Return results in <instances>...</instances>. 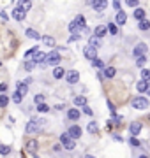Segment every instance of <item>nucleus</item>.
Masks as SVG:
<instances>
[{"label":"nucleus","mask_w":150,"mask_h":158,"mask_svg":"<svg viewBox=\"0 0 150 158\" xmlns=\"http://www.w3.org/2000/svg\"><path fill=\"white\" fill-rule=\"evenodd\" d=\"M78 39H80V34H71V37H69L71 42H74V40H78Z\"/></svg>","instance_id":"nucleus-47"},{"label":"nucleus","mask_w":150,"mask_h":158,"mask_svg":"<svg viewBox=\"0 0 150 158\" xmlns=\"http://www.w3.org/2000/svg\"><path fill=\"white\" fill-rule=\"evenodd\" d=\"M9 104V97L7 95H0V107H6Z\"/></svg>","instance_id":"nucleus-37"},{"label":"nucleus","mask_w":150,"mask_h":158,"mask_svg":"<svg viewBox=\"0 0 150 158\" xmlns=\"http://www.w3.org/2000/svg\"><path fill=\"white\" fill-rule=\"evenodd\" d=\"M141 79L150 81V70H148V69H141Z\"/></svg>","instance_id":"nucleus-38"},{"label":"nucleus","mask_w":150,"mask_h":158,"mask_svg":"<svg viewBox=\"0 0 150 158\" xmlns=\"http://www.w3.org/2000/svg\"><path fill=\"white\" fill-rule=\"evenodd\" d=\"M83 55H85V58H88L90 62H92L94 58L97 56V48L95 46H85V49H83Z\"/></svg>","instance_id":"nucleus-7"},{"label":"nucleus","mask_w":150,"mask_h":158,"mask_svg":"<svg viewBox=\"0 0 150 158\" xmlns=\"http://www.w3.org/2000/svg\"><path fill=\"white\" fill-rule=\"evenodd\" d=\"M108 32H110L111 35H117V27H115V23H108Z\"/></svg>","instance_id":"nucleus-40"},{"label":"nucleus","mask_w":150,"mask_h":158,"mask_svg":"<svg viewBox=\"0 0 150 158\" xmlns=\"http://www.w3.org/2000/svg\"><path fill=\"white\" fill-rule=\"evenodd\" d=\"M92 4V9H95L97 12H103L108 6V0H88Z\"/></svg>","instance_id":"nucleus-8"},{"label":"nucleus","mask_w":150,"mask_h":158,"mask_svg":"<svg viewBox=\"0 0 150 158\" xmlns=\"http://www.w3.org/2000/svg\"><path fill=\"white\" fill-rule=\"evenodd\" d=\"M74 21L78 23L80 27H85V16H83V14H78V16L74 18Z\"/></svg>","instance_id":"nucleus-36"},{"label":"nucleus","mask_w":150,"mask_h":158,"mask_svg":"<svg viewBox=\"0 0 150 158\" xmlns=\"http://www.w3.org/2000/svg\"><path fill=\"white\" fill-rule=\"evenodd\" d=\"M60 144H62L64 149H67V151H73L76 148V142H74V139L69 135V132H64L62 135H60Z\"/></svg>","instance_id":"nucleus-1"},{"label":"nucleus","mask_w":150,"mask_h":158,"mask_svg":"<svg viewBox=\"0 0 150 158\" xmlns=\"http://www.w3.org/2000/svg\"><path fill=\"white\" fill-rule=\"evenodd\" d=\"M85 104H87V98H85V97H81V95L74 97V106H78V107L81 106V107H83Z\"/></svg>","instance_id":"nucleus-28"},{"label":"nucleus","mask_w":150,"mask_h":158,"mask_svg":"<svg viewBox=\"0 0 150 158\" xmlns=\"http://www.w3.org/2000/svg\"><path fill=\"white\" fill-rule=\"evenodd\" d=\"M111 127H113V123H111V121H108V123H106V128L111 130Z\"/></svg>","instance_id":"nucleus-49"},{"label":"nucleus","mask_w":150,"mask_h":158,"mask_svg":"<svg viewBox=\"0 0 150 158\" xmlns=\"http://www.w3.org/2000/svg\"><path fill=\"white\" fill-rule=\"evenodd\" d=\"M147 51H148L147 44H145V42H139V44L134 46V49H133V56H134V58L143 56V55H147Z\"/></svg>","instance_id":"nucleus-6"},{"label":"nucleus","mask_w":150,"mask_h":158,"mask_svg":"<svg viewBox=\"0 0 150 158\" xmlns=\"http://www.w3.org/2000/svg\"><path fill=\"white\" fill-rule=\"evenodd\" d=\"M42 42H44V46H48V48H55V44H57L55 39L50 37V35H44V37H42Z\"/></svg>","instance_id":"nucleus-24"},{"label":"nucleus","mask_w":150,"mask_h":158,"mask_svg":"<svg viewBox=\"0 0 150 158\" xmlns=\"http://www.w3.org/2000/svg\"><path fill=\"white\" fill-rule=\"evenodd\" d=\"M126 4H127L129 7H138L139 0H126Z\"/></svg>","instance_id":"nucleus-42"},{"label":"nucleus","mask_w":150,"mask_h":158,"mask_svg":"<svg viewBox=\"0 0 150 158\" xmlns=\"http://www.w3.org/2000/svg\"><path fill=\"white\" fill-rule=\"evenodd\" d=\"M25 35H27L29 39H32V40H39V39H41L39 32H35L34 28H29V30H27V32H25Z\"/></svg>","instance_id":"nucleus-19"},{"label":"nucleus","mask_w":150,"mask_h":158,"mask_svg":"<svg viewBox=\"0 0 150 158\" xmlns=\"http://www.w3.org/2000/svg\"><path fill=\"white\" fill-rule=\"evenodd\" d=\"M16 90L25 97L27 93H29V85H27V83H21V81H20V83H16Z\"/></svg>","instance_id":"nucleus-18"},{"label":"nucleus","mask_w":150,"mask_h":158,"mask_svg":"<svg viewBox=\"0 0 150 158\" xmlns=\"http://www.w3.org/2000/svg\"><path fill=\"white\" fill-rule=\"evenodd\" d=\"M0 155H2V156H7V155H11V148L6 146V144H0Z\"/></svg>","instance_id":"nucleus-31"},{"label":"nucleus","mask_w":150,"mask_h":158,"mask_svg":"<svg viewBox=\"0 0 150 158\" xmlns=\"http://www.w3.org/2000/svg\"><path fill=\"white\" fill-rule=\"evenodd\" d=\"M104 77H106V79H111V77H115V74H117V70H115V69H113V67H106V69H104Z\"/></svg>","instance_id":"nucleus-23"},{"label":"nucleus","mask_w":150,"mask_h":158,"mask_svg":"<svg viewBox=\"0 0 150 158\" xmlns=\"http://www.w3.org/2000/svg\"><path fill=\"white\" fill-rule=\"evenodd\" d=\"M62 149H64L62 144H55V146H53V151L55 153H62Z\"/></svg>","instance_id":"nucleus-44"},{"label":"nucleus","mask_w":150,"mask_h":158,"mask_svg":"<svg viewBox=\"0 0 150 158\" xmlns=\"http://www.w3.org/2000/svg\"><path fill=\"white\" fill-rule=\"evenodd\" d=\"M41 102H44V97H42V95H35L34 97V104L37 106V104H41Z\"/></svg>","instance_id":"nucleus-43"},{"label":"nucleus","mask_w":150,"mask_h":158,"mask_svg":"<svg viewBox=\"0 0 150 158\" xmlns=\"http://www.w3.org/2000/svg\"><path fill=\"white\" fill-rule=\"evenodd\" d=\"M64 76H65V70H64L62 67H55L53 69V77L55 79H62Z\"/></svg>","instance_id":"nucleus-22"},{"label":"nucleus","mask_w":150,"mask_h":158,"mask_svg":"<svg viewBox=\"0 0 150 158\" xmlns=\"http://www.w3.org/2000/svg\"><path fill=\"white\" fill-rule=\"evenodd\" d=\"M67 132H69V135L73 137V139H80L81 137V127L80 125H73Z\"/></svg>","instance_id":"nucleus-11"},{"label":"nucleus","mask_w":150,"mask_h":158,"mask_svg":"<svg viewBox=\"0 0 150 158\" xmlns=\"http://www.w3.org/2000/svg\"><path fill=\"white\" fill-rule=\"evenodd\" d=\"M37 111H39V113H48V111H50V107H48L46 104H44V102H41V104H37Z\"/></svg>","instance_id":"nucleus-33"},{"label":"nucleus","mask_w":150,"mask_h":158,"mask_svg":"<svg viewBox=\"0 0 150 158\" xmlns=\"http://www.w3.org/2000/svg\"><path fill=\"white\" fill-rule=\"evenodd\" d=\"M113 139H115V141H118V142H122V137L120 135H113Z\"/></svg>","instance_id":"nucleus-50"},{"label":"nucleus","mask_w":150,"mask_h":158,"mask_svg":"<svg viewBox=\"0 0 150 158\" xmlns=\"http://www.w3.org/2000/svg\"><path fill=\"white\" fill-rule=\"evenodd\" d=\"M39 49V48H30L29 51H27V53H25V58H32V55H34L35 51Z\"/></svg>","instance_id":"nucleus-41"},{"label":"nucleus","mask_w":150,"mask_h":158,"mask_svg":"<svg viewBox=\"0 0 150 158\" xmlns=\"http://www.w3.org/2000/svg\"><path fill=\"white\" fill-rule=\"evenodd\" d=\"M60 60H62V58H60V53H58V51H50L46 55V58H44V67H46V65H58Z\"/></svg>","instance_id":"nucleus-2"},{"label":"nucleus","mask_w":150,"mask_h":158,"mask_svg":"<svg viewBox=\"0 0 150 158\" xmlns=\"http://www.w3.org/2000/svg\"><path fill=\"white\" fill-rule=\"evenodd\" d=\"M12 18H14L16 21H23L25 18H27V12H25L23 9L16 7V9H12Z\"/></svg>","instance_id":"nucleus-10"},{"label":"nucleus","mask_w":150,"mask_h":158,"mask_svg":"<svg viewBox=\"0 0 150 158\" xmlns=\"http://www.w3.org/2000/svg\"><path fill=\"white\" fill-rule=\"evenodd\" d=\"M138 27H139V30H143V32H145V30H150V21L143 18V19H139Z\"/></svg>","instance_id":"nucleus-26"},{"label":"nucleus","mask_w":150,"mask_h":158,"mask_svg":"<svg viewBox=\"0 0 150 158\" xmlns=\"http://www.w3.org/2000/svg\"><path fill=\"white\" fill-rule=\"evenodd\" d=\"M145 62H147V58H145V55H143V56H138V58H136V67H138V69H143Z\"/></svg>","instance_id":"nucleus-34"},{"label":"nucleus","mask_w":150,"mask_h":158,"mask_svg":"<svg viewBox=\"0 0 150 158\" xmlns=\"http://www.w3.org/2000/svg\"><path fill=\"white\" fill-rule=\"evenodd\" d=\"M127 21V14L124 11H117V16H115V23L117 25H124Z\"/></svg>","instance_id":"nucleus-14"},{"label":"nucleus","mask_w":150,"mask_h":158,"mask_svg":"<svg viewBox=\"0 0 150 158\" xmlns=\"http://www.w3.org/2000/svg\"><path fill=\"white\" fill-rule=\"evenodd\" d=\"M129 144L133 148H139V141L136 139V135H131V139H129Z\"/></svg>","instance_id":"nucleus-39"},{"label":"nucleus","mask_w":150,"mask_h":158,"mask_svg":"<svg viewBox=\"0 0 150 158\" xmlns=\"http://www.w3.org/2000/svg\"><path fill=\"white\" fill-rule=\"evenodd\" d=\"M27 151L30 153V155H35V151H37V148H39V144H37V141L35 139H30V141H27Z\"/></svg>","instance_id":"nucleus-12"},{"label":"nucleus","mask_w":150,"mask_h":158,"mask_svg":"<svg viewBox=\"0 0 150 158\" xmlns=\"http://www.w3.org/2000/svg\"><path fill=\"white\" fill-rule=\"evenodd\" d=\"M145 18V9H139V7H136V9H134V19H143Z\"/></svg>","instance_id":"nucleus-27"},{"label":"nucleus","mask_w":150,"mask_h":158,"mask_svg":"<svg viewBox=\"0 0 150 158\" xmlns=\"http://www.w3.org/2000/svg\"><path fill=\"white\" fill-rule=\"evenodd\" d=\"M0 65H2V63H0Z\"/></svg>","instance_id":"nucleus-54"},{"label":"nucleus","mask_w":150,"mask_h":158,"mask_svg":"<svg viewBox=\"0 0 150 158\" xmlns=\"http://www.w3.org/2000/svg\"><path fill=\"white\" fill-rule=\"evenodd\" d=\"M41 127H42V125H41L37 119H30L29 123H27V127H25V132H27V134H37L41 130Z\"/></svg>","instance_id":"nucleus-4"},{"label":"nucleus","mask_w":150,"mask_h":158,"mask_svg":"<svg viewBox=\"0 0 150 158\" xmlns=\"http://www.w3.org/2000/svg\"><path fill=\"white\" fill-rule=\"evenodd\" d=\"M131 106H133L134 109H138V111H143V109L148 107V100L143 98V97H134L133 102H131Z\"/></svg>","instance_id":"nucleus-3"},{"label":"nucleus","mask_w":150,"mask_h":158,"mask_svg":"<svg viewBox=\"0 0 150 158\" xmlns=\"http://www.w3.org/2000/svg\"><path fill=\"white\" fill-rule=\"evenodd\" d=\"M108 107H110V111H111V116L115 114V107H113V104H111L110 100H108Z\"/></svg>","instance_id":"nucleus-48"},{"label":"nucleus","mask_w":150,"mask_h":158,"mask_svg":"<svg viewBox=\"0 0 150 158\" xmlns=\"http://www.w3.org/2000/svg\"><path fill=\"white\" fill-rule=\"evenodd\" d=\"M7 90V86L6 85H0V91H6Z\"/></svg>","instance_id":"nucleus-51"},{"label":"nucleus","mask_w":150,"mask_h":158,"mask_svg":"<svg viewBox=\"0 0 150 158\" xmlns=\"http://www.w3.org/2000/svg\"><path fill=\"white\" fill-rule=\"evenodd\" d=\"M67 118L73 119V121L80 119V111H78V109H69V111H67Z\"/></svg>","instance_id":"nucleus-21"},{"label":"nucleus","mask_w":150,"mask_h":158,"mask_svg":"<svg viewBox=\"0 0 150 158\" xmlns=\"http://www.w3.org/2000/svg\"><path fill=\"white\" fill-rule=\"evenodd\" d=\"M87 130L90 132V134H97L99 127H97V123H95V121H90V123H88V127H87Z\"/></svg>","instance_id":"nucleus-29"},{"label":"nucleus","mask_w":150,"mask_h":158,"mask_svg":"<svg viewBox=\"0 0 150 158\" xmlns=\"http://www.w3.org/2000/svg\"><path fill=\"white\" fill-rule=\"evenodd\" d=\"M11 98H12V102H14V104H20V102H21V100H23V95H21V93H20V91H14V93H12V97H11Z\"/></svg>","instance_id":"nucleus-30"},{"label":"nucleus","mask_w":150,"mask_h":158,"mask_svg":"<svg viewBox=\"0 0 150 158\" xmlns=\"http://www.w3.org/2000/svg\"><path fill=\"white\" fill-rule=\"evenodd\" d=\"M35 65H37V63H35L34 60H29V58H27V62L23 63V67H25V70H27V72H32Z\"/></svg>","instance_id":"nucleus-25"},{"label":"nucleus","mask_w":150,"mask_h":158,"mask_svg":"<svg viewBox=\"0 0 150 158\" xmlns=\"http://www.w3.org/2000/svg\"><path fill=\"white\" fill-rule=\"evenodd\" d=\"M113 9L115 11H120V0H113Z\"/></svg>","instance_id":"nucleus-46"},{"label":"nucleus","mask_w":150,"mask_h":158,"mask_svg":"<svg viewBox=\"0 0 150 158\" xmlns=\"http://www.w3.org/2000/svg\"><path fill=\"white\" fill-rule=\"evenodd\" d=\"M92 65H94V67H97V69H104V62H103V60H99L97 56L92 60Z\"/></svg>","instance_id":"nucleus-35"},{"label":"nucleus","mask_w":150,"mask_h":158,"mask_svg":"<svg viewBox=\"0 0 150 158\" xmlns=\"http://www.w3.org/2000/svg\"><path fill=\"white\" fill-rule=\"evenodd\" d=\"M129 132H131V135H138L139 132H141V123H139V121H134V123H131V127H129Z\"/></svg>","instance_id":"nucleus-16"},{"label":"nucleus","mask_w":150,"mask_h":158,"mask_svg":"<svg viewBox=\"0 0 150 158\" xmlns=\"http://www.w3.org/2000/svg\"><path fill=\"white\" fill-rule=\"evenodd\" d=\"M44 58H46V55H44V53H42V51H35L34 55H32V60H34L35 63H39L41 67H44Z\"/></svg>","instance_id":"nucleus-9"},{"label":"nucleus","mask_w":150,"mask_h":158,"mask_svg":"<svg viewBox=\"0 0 150 158\" xmlns=\"http://www.w3.org/2000/svg\"><path fill=\"white\" fill-rule=\"evenodd\" d=\"M148 119H150V116H148Z\"/></svg>","instance_id":"nucleus-53"},{"label":"nucleus","mask_w":150,"mask_h":158,"mask_svg":"<svg viewBox=\"0 0 150 158\" xmlns=\"http://www.w3.org/2000/svg\"><path fill=\"white\" fill-rule=\"evenodd\" d=\"M88 44H90V46H95V48H99V46H101V39L94 35V37H90V39H88Z\"/></svg>","instance_id":"nucleus-32"},{"label":"nucleus","mask_w":150,"mask_h":158,"mask_svg":"<svg viewBox=\"0 0 150 158\" xmlns=\"http://www.w3.org/2000/svg\"><path fill=\"white\" fill-rule=\"evenodd\" d=\"M147 93L150 95V81H148V88H147Z\"/></svg>","instance_id":"nucleus-52"},{"label":"nucleus","mask_w":150,"mask_h":158,"mask_svg":"<svg viewBox=\"0 0 150 158\" xmlns=\"http://www.w3.org/2000/svg\"><path fill=\"white\" fill-rule=\"evenodd\" d=\"M147 88H148V81H145V79L138 81V85H136V90H138L139 93H143V91H147Z\"/></svg>","instance_id":"nucleus-20"},{"label":"nucleus","mask_w":150,"mask_h":158,"mask_svg":"<svg viewBox=\"0 0 150 158\" xmlns=\"http://www.w3.org/2000/svg\"><path fill=\"white\" fill-rule=\"evenodd\" d=\"M106 32H108V27H104V25H99V27H95V30H94V35L95 37H104L106 35Z\"/></svg>","instance_id":"nucleus-15"},{"label":"nucleus","mask_w":150,"mask_h":158,"mask_svg":"<svg viewBox=\"0 0 150 158\" xmlns=\"http://www.w3.org/2000/svg\"><path fill=\"white\" fill-rule=\"evenodd\" d=\"M83 30H87V28H85V27H80L76 21L69 23V32H71V34H81Z\"/></svg>","instance_id":"nucleus-13"},{"label":"nucleus","mask_w":150,"mask_h":158,"mask_svg":"<svg viewBox=\"0 0 150 158\" xmlns=\"http://www.w3.org/2000/svg\"><path fill=\"white\" fill-rule=\"evenodd\" d=\"M64 77H65V81H67L69 85H76V83L80 81V72H78V70H67Z\"/></svg>","instance_id":"nucleus-5"},{"label":"nucleus","mask_w":150,"mask_h":158,"mask_svg":"<svg viewBox=\"0 0 150 158\" xmlns=\"http://www.w3.org/2000/svg\"><path fill=\"white\" fill-rule=\"evenodd\" d=\"M83 113L88 114V116H92V109H90V107L87 106V104H85V106H83Z\"/></svg>","instance_id":"nucleus-45"},{"label":"nucleus","mask_w":150,"mask_h":158,"mask_svg":"<svg viewBox=\"0 0 150 158\" xmlns=\"http://www.w3.org/2000/svg\"><path fill=\"white\" fill-rule=\"evenodd\" d=\"M18 7L23 9L25 12H29L32 9V4H30V0H18Z\"/></svg>","instance_id":"nucleus-17"}]
</instances>
